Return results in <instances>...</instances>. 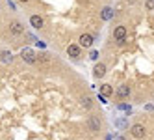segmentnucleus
Masks as SVG:
<instances>
[{
	"label": "nucleus",
	"mask_w": 154,
	"mask_h": 140,
	"mask_svg": "<svg viewBox=\"0 0 154 140\" xmlns=\"http://www.w3.org/2000/svg\"><path fill=\"white\" fill-rule=\"evenodd\" d=\"M130 135L132 136H134V138H145L147 136V129H145V125H143V123H134V125H132L130 127Z\"/></svg>",
	"instance_id": "1"
},
{
	"label": "nucleus",
	"mask_w": 154,
	"mask_h": 140,
	"mask_svg": "<svg viewBox=\"0 0 154 140\" xmlns=\"http://www.w3.org/2000/svg\"><path fill=\"white\" fill-rule=\"evenodd\" d=\"M113 39L117 41V45H123L125 39H126V28L123 24H119L113 28Z\"/></svg>",
	"instance_id": "2"
},
{
	"label": "nucleus",
	"mask_w": 154,
	"mask_h": 140,
	"mask_svg": "<svg viewBox=\"0 0 154 140\" xmlns=\"http://www.w3.org/2000/svg\"><path fill=\"white\" fill-rule=\"evenodd\" d=\"M20 58H23L26 63H30V66H32V63H35V50L34 49H30V47H26V49H23V52H20Z\"/></svg>",
	"instance_id": "3"
},
{
	"label": "nucleus",
	"mask_w": 154,
	"mask_h": 140,
	"mask_svg": "<svg viewBox=\"0 0 154 140\" xmlns=\"http://www.w3.org/2000/svg\"><path fill=\"white\" fill-rule=\"evenodd\" d=\"M87 127H89L93 133H98V131L102 129L100 118H98V116H89V118H87Z\"/></svg>",
	"instance_id": "4"
},
{
	"label": "nucleus",
	"mask_w": 154,
	"mask_h": 140,
	"mask_svg": "<svg viewBox=\"0 0 154 140\" xmlns=\"http://www.w3.org/2000/svg\"><path fill=\"white\" fill-rule=\"evenodd\" d=\"M9 32H11V36L19 37L24 34V24L19 23V21H13V23H9Z\"/></svg>",
	"instance_id": "5"
},
{
	"label": "nucleus",
	"mask_w": 154,
	"mask_h": 140,
	"mask_svg": "<svg viewBox=\"0 0 154 140\" xmlns=\"http://www.w3.org/2000/svg\"><path fill=\"white\" fill-rule=\"evenodd\" d=\"M104 75H106V63L97 62L95 66H93V77H95V79H102Z\"/></svg>",
	"instance_id": "6"
},
{
	"label": "nucleus",
	"mask_w": 154,
	"mask_h": 140,
	"mask_svg": "<svg viewBox=\"0 0 154 140\" xmlns=\"http://www.w3.org/2000/svg\"><path fill=\"white\" fill-rule=\"evenodd\" d=\"M93 36L91 34H82L80 36V43H78V45L82 47V49H89V47H93Z\"/></svg>",
	"instance_id": "7"
},
{
	"label": "nucleus",
	"mask_w": 154,
	"mask_h": 140,
	"mask_svg": "<svg viewBox=\"0 0 154 140\" xmlns=\"http://www.w3.org/2000/svg\"><path fill=\"white\" fill-rule=\"evenodd\" d=\"M67 54H69L71 58H78V56L82 54V47L78 45V43H71V45L67 47Z\"/></svg>",
	"instance_id": "8"
},
{
	"label": "nucleus",
	"mask_w": 154,
	"mask_h": 140,
	"mask_svg": "<svg viewBox=\"0 0 154 140\" xmlns=\"http://www.w3.org/2000/svg\"><path fill=\"white\" fill-rule=\"evenodd\" d=\"M121 99H126V97H130V93H132V90H130V86L128 84H121L119 88H117V92H115Z\"/></svg>",
	"instance_id": "9"
},
{
	"label": "nucleus",
	"mask_w": 154,
	"mask_h": 140,
	"mask_svg": "<svg viewBox=\"0 0 154 140\" xmlns=\"http://www.w3.org/2000/svg\"><path fill=\"white\" fill-rule=\"evenodd\" d=\"M98 92L102 93V97H112V95L115 93V90H113V86H109V84H102L100 88H98Z\"/></svg>",
	"instance_id": "10"
},
{
	"label": "nucleus",
	"mask_w": 154,
	"mask_h": 140,
	"mask_svg": "<svg viewBox=\"0 0 154 140\" xmlns=\"http://www.w3.org/2000/svg\"><path fill=\"white\" fill-rule=\"evenodd\" d=\"M30 23H32V26H34V28H43V24H45V21H43V17L41 15H32L30 17Z\"/></svg>",
	"instance_id": "11"
},
{
	"label": "nucleus",
	"mask_w": 154,
	"mask_h": 140,
	"mask_svg": "<svg viewBox=\"0 0 154 140\" xmlns=\"http://www.w3.org/2000/svg\"><path fill=\"white\" fill-rule=\"evenodd\" d=\"M80 105L84 106L85 110H89V109H93V106H95L93 99H91V97H85V95H84V97H80Z\"/></svg>",
	"instance_id": "12"
},
{
	"label": "nucleus",
	"mask_w": 154,
	"mask_h": 140,
	"mask_svg": "<svg viewBox=\"0 0 154 140\" xmlns=\"http://www.w3.org/2000/svg\"><path fill=\"white\" fill-rule=\"evenodd\" d=\"M100 17L104 19V21H109V19H113V9L112 8H102V11H100Z\"/></svg>",
	"instance_id": "13"
},
{
	"label": "nucleus",
	"mask_w": 154,
	"mask_h": 140,
	"mask_svg": "<svg viewBox=\"0 0 154 140\" xmlns=\"http://www.w3.org/2000/svg\"><path fill=\"white\" fill-rule=\"evenodd\" d=\"M0 60L6 62V63H9V62L13 60V56H11V52H9V50H2V52H0Z\"/></svg>",
	"instance_id": "14"
},
{
	"label": "nucleus",
	"mask_w": 154,
	"mask_h": 140,
	"mask_svg": "<svg viewBox=\"0 0 154 140\" xmlns=\"http://www.w3.org/2000/svg\"><path fill=\"white\" fill-rule=\"evenodd\" d=\"M147 9H149V11H152V9H154V0H147Z\"/></svg>",
	"instance_id": "15"
},
{
	"label": "nucleus",
	"mask_w": 154,
	"mask_h": 140,
	"mask_svg": "<svg viewBox=\"0 0 154 140\" xmlns=\"http://www.w3.org/2000/svg\"><path fill=\"white\" fill-rule=\"evenodd\" d=\"M89 58H91V60H97V58H98V52H97V50H91V52H89Z\"/></svg>",
	"instance_id": "16"
},
{
	"label": "nucleus",
	"mask_w": 154,
	"mask_h": 140,
	"mask_svg": "<svg viewBox=\"0 0 154 140\" xmlns=\"http://www.w3.org/2000/svg\"><path fill=\"white\" fill-rule=\"evenodd\" d=\"M119 109H121V110H125V109L128 110V109H130V105H126V103H121V105H119Z\"/></svg>",
	"instance_id": "17"
},
{
	"label": "nucleus",
	"mask_w": 154,
	"mask_h": 140,
	"mask_svg": "<svg viewBox=\"0 0 154 140\" xmlns=\"http://www.w3.org/2000/svg\"><path fill=\"white\" fill-rule=\"evenodd\" d=\"M17 2H20V4H26V2H30V0H17Z\"/></svg>",
	"instance_id": "18"
},
{
	"label": "nucleus",
	"mask_w": 154,
	"mask_h": 140,
	"mask_svg": "<svg viewBox=\"0 0 154 140\" xmlns=\"http://www.w3.org/2000/svg\"><path fill=\"white\" fill-rule=\"evenodd\" d=\"M117 140H125V136H117Z\"/></svg>",
	"instance_id": "19"
}]
</instances>
